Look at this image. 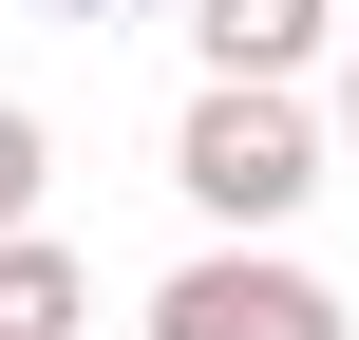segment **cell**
<instances>
[{"label": "cell", "mask_w": 359, "mask_h": 340, "mask_svg": "<svg viewBox=\"0 0 359 340\" xmlns=\"http://www.w3.org/2000/svg\"><path fill=\"white\" fill-rule=\"evenodd\" d=\"M170 189H189L208 227H284V208L322 189V114H303V76H208V95L170 114Z\"/></svg>", "instance_id": "obj_1"}, {"label": "cell", "mask_w": 359, "mask_h": 340, "mask_svg": "<svg viewBox=\"0 0 359 340\" xmlns=\"http://www.w3.org/2000/svg\"><path fill=\"white\" fill-rule=\"evenodd\" d=\"M133 340H359V322H341V284L284 265L265 227H208V246L151 284V322H133Z\"/></svg>", "instance_id": "obj_2"}, {"label": "cell", "mask_w": 359, "mask_h": 340, "mask_svg": "<svg viewBox=\"0 0 359 340\" xmlns=\"http://www.w3.org/2000/svg\"><path fill=\"white\" fill-rule=\"evenodd\" d=\"M189 57L208 76H303L322 57V0H189Z\"/></svg>", "instance_id": "obj_3"}, {"label": "cell", "mask_w": 359, "mask_h": 340, "mask_svg": "<svg viewBox=\"0 0 359 340\" xmlns=\"http://www.w3.org/2000/svg\"><path fill=\"white\" fill-rule=\"evenodd\" d=\"M76 322H95V265L57 227H0V340H76Z\"/></svg>", "instance_id": "obj_4"}, {"label": "cell", "mask_w": 359, "mask_h": 340, "mask_svg": "<svg viewBox=\"0 0 359 340\" xmlns=\"http://www.w3.org/2000/svg\"><path fill=\"white\" fill-rule=\"evenodd\" d=\"M38 189H57V132H38L19 95H0V227H38Z\"/></svg>", "instance_id": "obj_5"}, {"label": "cell", "mask_w": 359, "mask_h": 340, "mask_svg": "<svg viewBox=\"0 0 359 340\" xmlns=\"http://www.w3.org/2000/svg\"><path fill=\"white\" fill-rule=\"evenodd\" d=\"M341 151H359V57H341Z\"/></svg>", "instance_id": "obj_6"}, {"label": "cell", "mask_w": 359, "mask_h": 340, "mask_svg": "<svg viewBox=\"0 0 359 340\" xmlns=\"http://www.w3.org/2000/svg\"><path fill=\"white\" fill-rule=\"evenodd\" d=\"M76 340H133V322H76Z\"/></svg>", "instance_id": "obj_7"}, {"label": "cell", "mask_w": 359, "mask_h": 340, "mask_svg": "<svg viewBox=\"0 0 359 340\" xmlns=\"http://www.w3.org/2000/svg\"><path fill=\"white\" fill-rule=\"evenodd\" d=\"M76 19H114V0H76Z\"/></svg>", "instance_id": "obj_8"}]
</instances>
